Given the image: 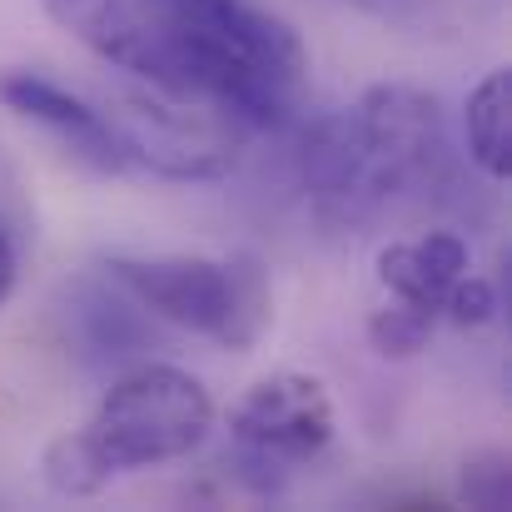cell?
Wrapping results in <instances>:
<instances>
[{
    "label": "cell",
    "mask_w": 512,
    "mask_h": 512,
    "mask_svg": "<svg viewBox=\"0 0 512 512\" xmlns=\"http://www.w3.org/2000/svg\"><path fill=\"white\" fill-rule=\"evenodd\" d=\"M498 289L488 284V279H478V274H458L453 279V289L443 294V304H438V319H448L453 329H483V324H493L498 319Z\"/></svg>",
    "instance_id": "obj_13"
},
{
    "label": "cell",
    "mask_w": 512,
    "mask_h": 512,
    "mask_svg": "<svg viewBox=\"0 0 512 512\" xmlns=\"http://www.w3.org/2000/svg\"><path fill=\"white\" fill-rule=\"evenodd\" d=\"M145 35V80L229 115L239 130H279L309 85L299 30L259 0H130Z\"/></svg>",
    "instance_id": "obj_1"
},
{
    "label": "cell",
    "mask_w": 512,
    "mask_h": 512,
    "mask_svg": "<svg viewBox=\"0 0 512 512\" xmlns=\"http://www.w3.org/2000/svg\"><path fill=\"white\" fill-rule=\"evenodd\" d=\"M373 269H378V284L388 289V299L423 304V309L438 314V304L453 289V279L473 269V254H468V239L463 234H453V229H423L413 239L383 244L378 259H373Z\"/></svg>",
    "instance_id": "obj_8"
},
{
    "label": "cell",
    "mask_w": 512,
    "mask_h": 512,
    "mask_svg": "<svg viewBox=\"0 0 512 512\" xmlns=\"http://www.w3.org/2000/svg\"><path fill=\"white\" fill-rule=\"evenodd\" d=\"M334 438V398L324 378L279 368L254 378L229 408V468L249 493H279L294 468L319 458Z\"/></svg>",
    "instance_id": "obj_4"
},
{
    "label": "cell",
    "mask_w": 512,
    "mask_h": 512,
    "mask_svg": "<svg viewBox=\"0 0 512 512\" xmlns=\"http://www.w3.org/2000/svg\"><path fill=\"white\" fill-rule=\"evenodd\" d=\"M15 284H20V249H15V234L5 229V219H0V309L10 304Z\"/></svg>",
    "instance_id": "obj_14"
},
{
    "label": "cell",
    "mask_w": 512,
    "mask_h": 512,
    "mask_svg": "<svg viewBox=\"0 0 512 512\" xmlns=\"http://www.w3.org/2000/svg\"><path fill=\"white\" fill-rule=\"evenodd\" d=\"M110 120L130 170L199 184V179H224L239 165V140H234L239 125L204 100L140 85L110 110Z\"/></svg>",
    "instance_id": "obj_6"
},
{
    "label": "cell",
    "mask_w": 512,
    "mask_h": 512,
    "mask_svg": "<svg viewBox=\"0 0 512 512\" xmlns=\"http://www.w3.org/2000/svg\"><path fill=\"white\" fill-rule=\"evenodd\" d=\"M433 329H438V314L423 309V304H403V299H388V304L373 309L368 324H363L368 348H373L378 358H393V363L418 358V353L428 348V339H433Z\"/></svg>",
    "instance_id": "obj_11"
},
{
    "label": "cell",
    "mask_w": 512,
    "mask_h": 512,
    "mask_svg": "<svg viewBox=\"0 0 512 512\" xmlns=\"http://www.w3.org/2000/svg\"><path fill=\"white\" fill-rule=\"evenodd\" d=\"M0 105H5L15 120L45 130L50 140H60L65 155L80 160L85 170H95V174L130 170L110 110L90 105L85 95L65 90L60 80H50V75H40V70H5V75H0Z\"/></svg>",
    "instance_id": "obj_7"
},
{
    "label": "cell",
    "mask_w": 512,
    "mask_h": 512,
    "mask_svg": "<svg viewBox=\"0 0 512 512\" xmlns=\"http://www.w3.org/2000/svg\"><path fill=\"white\" fill-rule=\"evenodd\" d=\"M105 274L150 314L184 334L249 353L274 324L269 264L254 249L209 254H110Z\"/></svg>",
    "instance_id": "obj_3"
},
{
    "label": "cell",
    "mask_w": 512,
    "mask_h": 512,
    "mask_svg": "<svg viewBox=\"0 0 512 512\" xmlns=\"http://www.w3.org/2000/svg\"><path fill=\"white\" fill-rule=\"evenodd\" d=\"M463 140H468V160L488 179H508L512 174V70L498 65L488 70L468 100H463Z\"/></svg>",
    "instance_id": "obj_10"
},
{
    "label": "cell",
    "mask_w": 512,
    "mask_h": 512,
    "mask_svg": "<svg viewBox=\"0 0 512 512\" xmlns=\"http://www.w3.org/2000/svg\"><path fill=\"white\" fill-rule=\"evenodd\" d=\"M458 498L468 508H508L512 503V458L508 448H478L463 458V473H458Z\"/></svg>",
    "instance_id": "obj_12"
},
{
    "label": "cell",
    "mask_w": 512,
    "mask_h": 512,
    "mask_svg": "<svg viewBox=\"0 0 512 512\" xmlns=\"http://www.w3.org/2000/svg\"><path fill=\"white\" fill-rule=\"evenodd\" d=\"M343 120L353 140L363 209H378L408 189H428L443 174L448 135L433 90L408 80H378L358 95L353 110H343Z\"/></svg>",
    "instance_id": "obj_5"
},
{
    "label": "cell",
    "mask_w": 512,
    "mask_h": 512,
    "mask_svg": "<svg viewBox=\"0 0 512 512\" xmlns=\"http://www.w3.org/2000/svg\"><path fill=\"white\" fill-rule=\"evenodd\" d=\"M214 428L209 388L174 363H135L120 373L80 428H65L40 453V483L55 498H100L115 478L189 458Z\"/></svg>",
    "instance_id": "obj_2"
},
{
    "label": "cell",
    "mask_w": 512,
    "mask_h": 512,
    "mask_svg": "<svg viewBox=\"0 0 512 512\" xmlns=\"http://www.w3.org/2000/svg\"><path fill=\"white\" fill-rule=\"evenodd\" d=\"M65 35H75L85 50H95L105 65L145 80V35L130 0H35Z\"/></svg>",
    "instance_id": "obj_9"
}]
</instances>
